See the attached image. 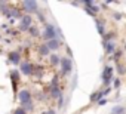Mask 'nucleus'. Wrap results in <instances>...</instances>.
<instances>
[{"mask_svg": "<svg viewBox=\"0 0 126 114\" xmlns=\"http://www.w3.org/2000/svg\"><path fill=\"white\" fill-rule=\"evenodd\" d=\"M56 28L52 25V24H47L46 25V28H45V33H43V37L49 42V40H53V39H56Z\"/></svg>", "mask_w": 126, "mask_h": 114, "instance_id": "nucleus-1", "label": "nucleus"}, {"mask_svg": "<svg viewBox=\"0 0 126 114\" xmlns=\"http://www.w3.org/2000/svg\"><path fill=\"white\" fill-rule=\"evenodd\" d=\"M59 64H61V70H62V73H64V74H70L71 73L73 64H71V59L70 58H61Z\"/></svg>", "mask_w": 126, "mask_h": 114, "instance_id": "nucleus-2", "label": "nucleus"}, {"mask_svg": "<svg viewBox=\"0 0 126 114\" xmlns=\"http://www.w3.org/2000/svg\"><path fill=\"white\" fill-rule=\"evenodd\" d=\"M111 77H113V68H111V67H105V68H104V73H102L104 85H110Z\"/></svg>", "mask_w": 126, "mask_h": 114, "instance_id": "nucleus-3", "label": "nucleus"}, {"mask_svg": "<svg viewBox=\"0 0 126 114\" xmlns=\"http://www.w3.org/2000/svg\"><path fill=\"white\" fill-rule=\"evenodd\" d=\"M22 6H24L25 12H28V14H31V12H37V8H39L37 2H24Z\"/></svg>", "mask_w": 126, "mask_h": 114, "instance_id": "nucleus-4", "label": "nucleus"}, {"mask_svg": "<svg viewBox=\"0 0 126 114\" xmlns=\"http://www.w3.org/2000/svg\"><path fill=\"white\" fill-rule=\"evenodd\" d=\"M18 99H19L21 104H27V102L31 101V93H30L28 90H21V92L18 93Z\"/></svg>", "mask_w": 126, "mask_h": 114, "instance_id": "nucleus-5", "label": "nucleus"}, {"mask_svg": "<svg viewBox=\"0 0 126 114\" xmlns=\"http://www.w3.org/2000/svg\"><path fill=\"white\" fill-rule=\"evenodd\" d=\"M31 16L30 15H25V16H22V19H21V28L22 30H27V28H30L31 27Z\"/></svg>", "mask_w": 126, "mask_h": 114, "instance_id": "nucleus-6", "label": "nucleus"}, {"mask_svg": "<svg viewBox=\"0 0 126 114\" xmlns=\"http://www.w3.org/2000/svg\"><path fill=\"white\" fill-rule=\"evenodd\" d=\"M46 47H47L49 50H56V49H59V40H58V39L49 40V42L46 43Z\"/></svg>", "mask_w": 126, "mask_h": 114, "instance_id": "nucleus-7", "label": "nucleus"}, {"mask_svg": "<svg viewBox=\"0 0 126 114\" xmlns=\"http://www.w3.org/2000/svg\"><path fill=\"white\" fill-rule=\"evenodd\" d=\"M21 71H22L24 74H31V73H33L31 64H30V62H22V64H21Z\"/></svg>", "mask_w": 126, "mask_h": 114, "instance_id": "nucleus-8", "label": "nucleus"}, {"mask_svg": "<svg viewBox=\"0 0 126 114\" xmlns=\"http://www.w3.org/2000/svg\"><path fill=\"white\" fill-rule=\"evenodd\" d=\"M9 59H11V62L18 64V62H19V59H21V56H19V53H18V52H11V53H9Z\"/></svg>", "mask_w": 126, "mask_h": 114, "instance_id": "nucleus-9", "label": "nucleus"}, {"mask_svg": "<svg viewBox=\"0 0 126 114\" xmlns=\"http://www.w3.org/2000/svg\"><path fill=\"white\" fill-rule=\"evenodd\" d=\"M105 52H107L108 55L114 52V43H113V42H107V43H105Z\"/></svg>", "mask_w": 126, "mask_h": 114, "instance_id": "nucleus-10", "label": "nucleus"}, {"mask_svg": "<svg viewBox=\"0 0 126 114\" xmlns=\"http://www.w3.org/2000/svg\"><path fill=\"white\" fill-rule=\"evenodd\" d=\"M59 61H61V58H59L58 55H50V64L52 65H58Z\"/></svg>", "mask_w": 126, "mask_h": 114, "instance_id": "nucleus-11", "label": "nucleus"}, {"mask_svg": "<svg viewBox=\"0 0 126 114\" xmlns=\"http://www.w3.org/2000/svg\"><path fill=\"white\" fill-rule=\"evenodd\" d=\"M52 96L53 98H61V90L56 86H52Z\"/></svg>", "mask_w": 126, "mask_h": 114, "instance_id": "nucleus-12", "label": "nucleus"}, {"mask_svg": "<svg viewBox=\"0 0 126 114\" xmlns=\"http://www.w3.org/2000/svg\"><path fill=\"white\" fill-rule=\"evenodd\" d=\"M39 52H40L42 55H49V52H50V50L46 47V44H42V46H40V49H39Z\"/></svg>", "mask_w": 126, "mask_h": 114, "instance_id": "nucleus-13", "label": "nucleus"}, {"mask_svg": "<svg viewBox=\"0 0 126 114\" xmlns=\"http://www.w3.org/2000/svg\"><path fill=\"white\" fill-rule=\"evenodd\" d=\"M123 113H125L123 107H114L113 108V114H123Z\"/></svg>", "mask_w": 126, "mask_h": 114, "instance_id": "nucleus-14", "label": "nucleus"}, {"mask_svg": "<svg viewBox=\"0 0 126 114\" xmlns=\"http://www.w3.org/2000/svg\"><path fill=\"white\" fill-rule=\"evenodd\" d=\"M101 96H104L102 92H96V95H92V96H91V101H99Z\"/></svg>", "mask_w": 126, "mask_h": 114, "instance_id": "nucleus-15", "label": "nucleus"}, {"mask_svg": "<svg viewBox=\"0 0 126 114\" xmlns=\"http://www.w3.org/2000/svg\"><path fill=\"white\" fill-rule=\"evenodd\" d=\"M96 25H98V31L101 34H104V25H102V21H96Z\"/></svg>", "mask_w": 126, "mask_h": 114, "instance_id": "nucleus-16", "label": "nucleus"}, {"mask_svg": "<svg viewBox=\"0 0 126 114\" xmlns=\"http://www.w3.org/2000/svg\"><path fill=\"white\" fill-rule=\"evenodd\" d=\"M22 108H24V110H33V104H31V101L27 102V104H22Z\"/></svg>", "mask_w": 126, "mask_h": 114, "instance_id": "nucleus-17", "label": "nucleus"}, {"mask_svg": "<svg viewBox=\"0 0 126 114\" xmlns=\"http://www.w3.org/2000/svg\"><path fill=\"white\" fill-rule=\"evenodd\" d=\"M117 71H119V74H125L126 73V68L123 65H117Z\"/></svg>", "mask_w": 126, "mask_h": 114, "instance_id": "nucleus-18", "label": "nucleus"}, {"mask_svg": "<svg viewBox=\"0 0 126 114\" xmlns=\"http://www.w3.org/2000/svg\"><path fill=\"white\" fill-rule=\"evenodd\" d=\"M28 30H30V33H31V36H37V34H39V31H37V28H34V27H30Z\"/></svg>", "mask_w": 126, "mask_h": 114, "instance_id": "nucleus-19", "label": "nucleus"}, {"mask_svg": "<svg viewBox=\"0 0 126 114\" xmlns=\"http://www.w3.org/2000/svg\"><path fill=\"white\" fill-rule=\"evenodd\" d=\"M15 114H27V113H25V110H24L22 107H19V108L15 111Z\"/></svg>", "mask_w": 126, "mask_h": 114, "instance_id": "nucleus-20", "label": "nucleus"}, {"mask_svg": "<svg viewBox=\"0 0 126 114\" xmlns=\"http://www.w3.org/2000/svg\"><path fill=\"white\" fill-rule=\"evenodd\" d=\"M105 102H107V99H99V101H98V105H104Z\"/></svg>", "mask_w": 126, "mask_h": 114, "instance_id": "nucleus-21", "label": "nucleus"}, {"mask_svg": "<svg viewBox=\"0 0 126 114\" xmlns=\"http://www.w3.org/2000/svg\"><path fill=\"white\" fill-rule=\"evenodd\" d=\"M119 86H120V80H119V79H117V80H116V82H114V87H119Z\"/></svg>", "mask_w": 126, "mask_h": 114, "instance_id": "nucleus-22", "label": "nucleus"}, {"mask_svg": "<svg viewBox=\"0 0 126 114\" xmlns=\"http://www.w3.org/2000/svg\"><path fill=\"white\" fill-rule=\"evenodd\" d=\"M114 18H116V19H120V18H122V15H120V14H114Z\"/></svg>", "mask_w": 126, "mask_h": 114, "instance_id": "nucleus-23", "label": "nucleus"}, {"mask_svg": "<svg viewBox=\"0 0 126 114\" xmlns=\"http://www.w3.org/2000/svg\"><path fill=\"white\" fill-rule=\"evenodd\" d=\"M46 114H55V111H53V110H50V111H47Z\"/></svg>", "mask_w": 126, "mask_h": 114, "instance_id": "nucleus-24", "label": "nucleus"}, {"mask_svg": "<svg viewBox=\"0 0 126 114\" xmlns=\"http://www.w3.org/2000/svg\"><path fill=\"white\" fill-rule=\"evenodd\" d=\"M125 49H126V46H125Z\"/></svg>", "mask_w": 126, "mask_h": 114, "instance_id": "nucleus-25", "label": "nucleus"}]
</instances>
